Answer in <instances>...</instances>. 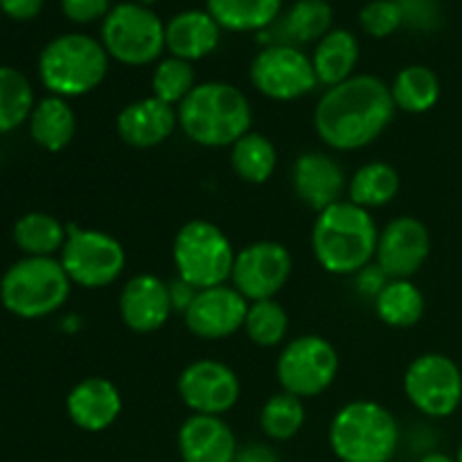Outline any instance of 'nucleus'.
Wrapping results in <instances>:
<instances>
[{
    "label": "nucleus",
    "mask_w": 462,
    "mask_h": 462,
    "mask_svg": "<svg viewBox=\"0 0 462 462\" xmlns=\"http://www.w3.org/2000/svg\"><path fill=\"white\" fill-rule=\"evenodd\" d=\"M72 284L84 289H104L117 282L126 266V251L117 237L97 228L68 226V237L59 255Z\"/></svg>",
    "instance_id": "1a4fd4ad"
},
{
    "label": "nucleus",
    "mask_w": 462,
    "mask_h": 462,
    "mask_svg": "<svg viewBox=\"0 0 462 462\" xmlns=\"http://www.w3.org/2000/svg\"><path fill=\"white\" fill-rule=\"evenodd\" d=\"M293 271V257L284 244L260 239L235 255L230 284L248 302L271 300L287 287Z\"/></svg>",
    "instance_id": "ddd939ff"
},
{
    "label": "nucleus",
    "mask_w": 462,
    "mask_h": 462,
    "mask_svg": "<svg viewBox=\"0 0 462 462\" xmlns=\"http://www.w3.org/2000/svg\"><path fill=\"white\" fill-rule=\"evenodd\" d=\"M61 9L72 23H93L106 18L111 0H61Z\"/></svg>",
    "instance_id": "e433bc0d"
},
{
    "label": "nucleus",
    "mask_w": 462,
    "mask_h": 462,
    "mask_svg": "<svg viewBox=\"0 0 462 462\" xmlns=\"http://www.w3.org/2000/svg\"><path fill=\"white\" fill-rule=\"evenodd\" d=\"M359 23L365 34L374 39H386L400 30L404 23V12L395 0H373L359 12Z\"/></svg>",
    "instance_id": "c9c22d12"
},
{
    "label": "nucleus",
    "mask_w": 462,
    "mask_h": 462,
    "mask_svg": "<svg viewBox=\"0 0 462 462\" xmlns=\"http://www.w3.org/2000/svg\"><path fill=\"white\" fill-rule=\"evenodd\" d=\"M108 59L102 41L77 32L61 34L41 50V84L54 97H84L106 79Z\"/></svg>",
    "instance_id": "39448f33"
},
{
    "label": "nucleus",
    "mask_w": 462,
    "mask_h": 462,
    "mask_svg": "<svg viewBox=\"0 0 462 462\" xmlns=\"http://www.w3.org/2000/svg\"><path fill=\"white\" fill-rule=\"evenodd\" d=\"M251 84L273 102H293L319 86L314 63L300 48L289 43L269 45L251 63Z\"/></svg>",
    "instance_id": "f8f14e48"
},
{
    "label": "nucleus",
    "mask_w": 462,
    "mask_h": 462,
    "mask_svg": "<svg viewBox=\"0 0 462 462\" xmlns=\"http://www.w3.org/2000/svg\"><path fill=\"white\" fill-rule=\"evenodd\" d=\"M293 194L310 210L323 212L325 208L343 201L341 194L347 188L346 171L323 152L300 153L291 170Z\"/></svg>",
    "instance_id": "a211bd4d"
},
{
    "label": "nucleus",
    "mask_w": 462,
    "mask_h": 462,
    "mask_svg": "<svg viewBox=\"0 0 462 462\" xmlns=\"http://www.w3.org/2000/svg\"><path fill=\"white\" fill-rule=\"evenodd\" d=\"M404 395L427 418H449L462 404L458 364L440 352L420 355L404 373Z\"/></svg>",
    "instance_id": "9b49d317"
},
{
    "label": "nucleus",
    "mask_w": 462,
    "mask_h": 462,
    "mask_svg": "<svg viewBox=\"0 0 462 462\" xmlns=\"http://www.w3.org/2000/svg\"><path fill=\"white\" fill-rule=\"evenodd\" d=\"M34 104L30 79L16 68L0 66V135L25 125Z\"/></svg>",
    "instance_id": "7c9ffc66"
},
{
    "label": "nucleus",
    "mask_w": 462,
    "mask_h": 462,
    "mask_svg": "<svg viewBox=\"0 0 462 462\" xmlns=\"http://www.w3.org/2000/svg\"><path fill=\"white\" fill-rule=\"evenodd\" d=\"M68 226L48 212H27L14 224V244L25 257H54L61 253Z\"/></svg>",
    "instance_id": "c85d7f7f"
},
{
    "label": "nucleus",
    "mask_w": 462,
    "mask_h": 462,
    "mask_svg": "<svg viewBox=\"0 0 462 462\" xmlns=\"http://www.w3.org/2000/svg\"><path fill=\"white\" fill-rule=\"evenodd\" d=\"M311 63L319 84L332 88L355 77V68L359 63V41L350 30H329L316 43Z\"/></svg>",
    "instance_id": "b1692460"
},
{
    "label": "nucleus",
    "mask_w": 462,
    "mask_h": 462,
    "mask_svg": "<svg viewBox=\"0 0 462 462\" xmlns=\"http://www.w3.org/2000/svg\"><path fill=\"white\" fill-rule=\"evenodd\" d=\"M305 404H302L300 397L280 391L262 406L260 429L271 440L284 442L300 433V429L305 427Z\"/></svg>",
    "instance_id": "2f4dec72"
},
{
    "label": "nucleus",
    "mask_w": 462,
    "mask_h": 462,
    "mask_svg": "<svg viewBox=\"0 0 462 462\" xmlns=\"http://www.w3.org/2000/svg\"><path fill=\"white\" fill-rule=\"evenodd\" d=\"M66 411L77 429L88 433L106 431L122 413V395L106 377H86L70 388Z\"/></svg>",
    "instance_id": "aec40b11"
},
{
    "label": "nucleus",
    "mask_w": 462,
    "mask_h": 462,
    "mask_svg": "<svg viewBox=\"0 0 462 462\" xmlns=\"http://www.w3.org/2000/svg\"><path fill=\"white\" fill-rule=\"evenodd\" d=\"M197 86V72L189 61L167 57L161 59L152 75V95L170 106L179 108Z\"/></svg>",
    "instance_id": "72a5a7b5"
},
{
    "label": "nucleus",
    "mask_w": 462,
    "mask_h": 462,
    "mask_svg": "<svg viewBox=\"0 0 462 462\" xmlns=\"http://www.w3.org/2000/svg\"><path fill=\"white\" fill-rule=\"evenodd\" d=\"M235 255L237 251L233 248L228 235L206 219H192L180 226L171 244L176 273L194 289L228 284Z\"/></svg>",
    "instance_id": "0eeeda50"
},
{
    "label": "nucleus",
    "mask_w": 462,
    "mask_h": 462,
    "mask_svg": "<svg viewBox=\"0 0 462 462\" xmlns=\"http://www.w3.org/2000/svg\"><path fill=\"white\" fill-rule=\"evenodd\" d=\"M458 462H462V445H460V449H458V458H456Z\"/></svg>",
    "instance_id": "37998d69"
},
{
    "label": "nucleus",
    "mask_w": 462,
    "mask_h": 462,
    "mask_svg": "<svg viewBox=\"0 0 462 462\" xmlns=\"http://www.w3.org/2000/svg\"><path fill=\"white\" fill-rule=\"evenodd\" d=\"M235 462H280V458L269 445L255 442V445L242 447L237 451V456H235Z\"/></svg>",
    "instance_id": "a19ab883"
},
{
    "label": "nucleus",
    "mask_w": 462,
    "mask_h": 462,
    "mask_svg": "<svg viewBox=\"0 0 462 462\" xmlns=\"http://www.w3.org/2000/svg\"><path fill=\"white\" fill-rule=\"evenodd\" d=\"M391 86L374 75H355L319 99L314 129L337 152H359L373 144L395 117Z\"/></svg>",
    "instance_id": "f257e3e1"
},
{
    "label": "nucleus",
    "mask_w": 462,
    "mask_h": 462,
    "mask_svg": "<svg viewBox=\"0 0 462 462\" xmlns=\"http://www.w3.org/2000/svg\"><path fill=\"white\" fill-rule=\"evenodd\" d=\"M221 39V27L210 12H180L165 25V48L171 57L183 61H199L215 52Z\"/></svg>",
    "instance_id": "4be33fe9"
},
{
    "label": "nucleus",
    "mask_w": 462,
    "mask_h": 462,
    "mask_svg": "<svg viewBox=\"0 0 462 462\" xmlns=\"http://www.w3.org/2000/svg\"><path fill=\"white\" fill-rule=\"evenodd\" d=\"M391 95L397 111L422 116L431 111L440 99V79L429 66L413 63L397 72L391 84Z\"/></svg>",
    "instance_id": "a878e982"
},
{
    "label": "nucleus",
    "mask_w": 462,
    "mask_h": 462,
    "mask_svg": "<svg viewBox=\"0 0 462 462\" xmlns=\"http://www.w3.org/2000/svg\"><path fill=\"white\" fill-rule=\"evenodd\" d=\"M170 284V298H171V307H174V311H180V314H185L188 311V307L192 305L194 296H197L199 289H194L192 284L185 282V280L176 278L171 280Z\"/></svg>",
    "instance_id": "ea45409f"
},
{
    "label": "nucleus",
    "mask_w": 462,
    "mask_h": 462,
    "mask_svg": "<svg viewBox=\"0 0 462 462\" xmlns=\"http://www.w3.org/2000/svg\"><path fill=\"white\" fill-rule=\"evenodd\" d=\"M332 16L328 0H298L284 18V32L296 43L320 41L332 27Z\"/></svg>",
    "instance_id": "f704fd0d"
},
{
    "label": "nucleus",
    "mask_w": 462,
    "mask_h": 462,
    "mask_svg": "<svg viewBox=\"0 0 462 462\" xmlns=\"http://www.w3.org/2000/svg\"><path fill=\"white\" fill-rule=\"evenodd\" d=\"M253 108L244 90L228 81H203L179 106V126L199 147H233L251 131Z\"/></svg>",
    "instance_id": "7ed1b4c3"
},
{
    "label": "nucleus",
    "mask_w": 462,
    "mask_h": 462,
    "mask_svg": "<svg viewBox=\"0 0 462 462\" xmlns=\"http://www.w3.org/2000/svg\"><path fill=\"white\" fill-rule=\"evenodd\" d=\"M174 314L170 284L153 273H140L126 280L120 293V319L131 332L153 334L165 328Z\"/></svg>",
    "instance_id": "f3484780"
},
{
    "label": "nucleus",
    "mask_w": 462,
    "mask_h": 462,
    "mask_svg": "<svg viewBox=\"0 0 462 462\" xmlns=\"http://www.w3.org/2000/svg\"><path fill=\"white\" fill-rule=\"evenodd\" d=\"M431 255V235L415 217H395L379 230L374 264L391 280H411Z\"/></svg>",
    "instance_id": "2eb2a0df"
},
{
    "label": "nucleus",
    "mask_w": 462,
    "mask_h": 462,
    "mask_svg": "<svg viewBox=\"0 0 462 462\" xmlns=\"http://www.w3.org/2000/svg\"><path fill=\"white\" fill-rule=\"evenodd\" d=\"M179 451L183 462H235L239 447L224 420L192 413L179 429Z\"/></svg>",
    "instance_id": "412c9836"
},
{
    "label": "nucleus",
    "mask_w": 462,
    "mask_h": 462,
    "mask_svg": "<svg viewBox=\"0 0 462 462\" xmlns=\"http://www.w3.org/2000/svg\"><path fill=\"white\" fill-rule=\"evenodd\" d=\"M424 293L411 280H388L386 287L374 298V311L388 328L409 329L422 320Z\"/></svg>",
    "instance_id": "bb28decb"
},
{
    "label": "nucleus",
    "mask_w": 462,
    "mask_h": 462,
    "mask_svg": "<svg viewBox=\"0 0 462 462\" xmlns=\"http://www.w3.org/2000/svg\"><path fill=\"white\" fill-rule=\"evenodd\" d=\"M282 0H208V12L219 27L233 32L264 30L278 18Z\"/></svg>",
    "instance_id": "c756f323"
},
{
    "label": "nucleus",
    "mask_w": 462,
    "mask_h": 462,
    "mask_svg": "<svg viewBox=\"0 0 462 462\" xmlns=\"http://www.w3.org/2000/svg\"><path fill=\"white\" fill-rule=\"evenodd\" d=\"M338 368L341 359L337 347L319 334H305L282 347L275 364V377L284 393L311 400L337 382Z\"/></svg>",
    "instance_id": "9d476101"
},
{
    "label": "nucleus",
    "mask_w": 462,
    "mask_h": 462,
    "mask_svg": "<svg viewBox=\"0 0 462 462\" xmlns=\"http://www.w3.org/2000/svg\"><path fill=\"white\" fill-rule=\"evenodd\" d=\"M179 126V108L152 97L126 104L116 120V131L126 147L153 149L171 138Z\"/></svg>",
    "instance_id": "6ab92c4d"
},
{
    "label": "nucleus",
    "mask_w": 462,
    "mask_h": 462,
    "mask_svg": "<svg viewBox=\"0 0 462 462\" xmlns=\"http://www.w3.org/2000/svg\"><path fill=\"white\" fill-rule=\"evenodd\" d=\"M72 282L57 257H23L0 280V302L25 320L45 319L70 298Z\"/></svg>",
    "instance_id": "423d86ee"
},
{
    "label": "nucleus",
    "mask_w": 462,
    "mask_h": 462,
    "mask_svg": "<svg viewBox=\"0 0 462 462\" xmlns=\"http://www.w3.org/2000/svg\"><path fill=\"white\" fill-rule=\"evenodd\" d=\"M379 228L370 210L352 201H338L316 215L311 251L332 275H356L377 255Z\"/></svg>",
    "instance_id": "f03ea898"
},
{
    "label": "nucleus",
    "mask_w": 462,
    "mask_h": 462,
    "mask_svg": "<svg viewBox=\"0 0 462 462\" xmlns=\"http://www.w3.org/2000/svg\"><path fill=\"white\" fill-rule=\"evenodd\" d=\"M102 45L125 66H147L165 50V23L147 5L120 3L104 18Z\"/></svg>",
    "instance_id": "6e6552de"
},
{
    "label": "nucleus",
    "mask_w": 462,
    "mask_h": 462,
    "mask_svg": "<svg viewBox=\"0 0 462 462\" xmlns=\"http://www.w3.org/2000/svg\"><path fill=\"white\" fill-rule=\"evenodd\" d=\"M418 462H458V460L451 458V456H447V454H442V451H431V454H424Z\"/></svg>",
    "instance_id": "79ce46f5"
},
{
    "label": "nucleus",
    "mask_w": 462,
    "mask_h": 462,
    "mask_svg": "<svg viewBox=\"0 0 462 462\" xmlns=\"http://www.w3.org/2000/svg\"><path fill=\"white\" fill-rule=\"evenodd\" d=\"M30 125V135L41 149L50 153L63 152L72 143L77 131V116L68 99L48 97L39 99L32 108V116L27 120Z\"/></svg>",
    "instance_id": "5701e85b"
},
{
    "label": "nucleus",
    "mask_w": 462,
    "mask_h": 462,
    "mask_svg": "<svg viewBox=\"0 0 462 462\" xmlns=\"http://www.w3.org/2000/svg\"><path fill=\"white\" fill-rule=\"evenodd\" d=\"M43 0H0V9L14 21H30L39 16Z\"/></svg>",
    "instance_id": "58836bf2"
},
{
    "label": "nucleus",
    "mask_w": 462,
    "mask_h": 462,
    "mask_svg": "<svg viewBox=\"0 0 462 462\" xmlns=\"http://www.w3.org/2000/svg\"><path fill=\"white\" fill-rule=\"evenodd\" d=\"M244 332L257 347L282 346L289 334V314L275 298L257 300L248 305Z\"/></svg>",
    "instance_id": "473e14b6"
},
{
    "label": "nucleus",
    "mask_w": 462,
    "mask_h": 462,
    "mask_svg": "<svg viewBox=\"0 0 462 462\" xmlns=\"http://www.w3.org/2000/svg\"><path fill=\"white\" fill-rule=\"evenodd\" d=\"M230 167L244 183L262 185L275 174L278 149L264 134L248 131L230 147Z\"/></svg>",
    "instance_id": "cd10ccee"
},
{
    "label": "nucleus",
    "mask_w": 462,
    "mask_h": 462,
    "mask_svg": "<svg viewBox=\"0 0 462 462\" xmlns=\"http://www.w3.org/2000/svg\"><path fill=\"white\" fill-rule=\"evenodd\" d=\"M400 171L386 161H373L361 165L359 170L352 174L347 180V201L356 203L365 210H374V208H383L400 194Z\"/></svg>",
    "instance_id": "393cba45"
},
{
    "label": "nucleus",
    "mask_w": 462,
    "mask_h": 462,
    "mask_svg": "<svg viewBox=\"0 0 462 462\" xmlns=\"http://www.w3.org/2000/svg\"><path fill=\"white\" fill-rule=\"evenodd\" d=\"M248 305L251 302L233 284L199 289L183 314L185 328L203 341H221L244 329Z\"/></svg>",
    "instance_id": "dca6fc26"
},
{
    "label": "nucleus",
    "mask_w": 462,
    "mask_h": 462,
    "mask_svg": "<svg viewBox=\"0 0 462 462\" xmlns=\"http://www.w3.org/2000/svg\"><path fill=\"white\" fill-rule=\"evenodd\" d=\"M329 447L341 462H391L400 447V424L377 402H350L332 418Z\"/></svg>",
    "instance_id": "20e7f679"
},
{
    "label": "nucleus",
    "mask_w": 462,
    "mask_h": 462,
    "mask_svg": "<svg viewBox=\"0 0 462 462\" xmlns=\"http://www.w3.org/2000/svg\"><path fill=\"white\" fill-rule=\"evenodd\" d=\"M388 280L391 278H388V275L373 262V264H368L365 269H361L359 273H356V287H359V291L364 293V296L377 298L379 291L386 287Z\"/></svg>",
    "instance_id": "4c0bfd02"
},
{
    "label": "nucleus",
    "mask_w": 462,
    "mask_h": 462,
    "mask_svg": "<svg viewBox=\"0 0 462 462\" xmlns=\"http://www.w3.org/2000/svg\"><path fill=\"white\" fill-rule=\"evenodd\" d=\"M176 386L180 402L197 415L221 418L235 409L242 395L237 373L217 359H199L185 365Z\"/></svg>",
    "instance_id": "4468645a"
}]
</instances>
